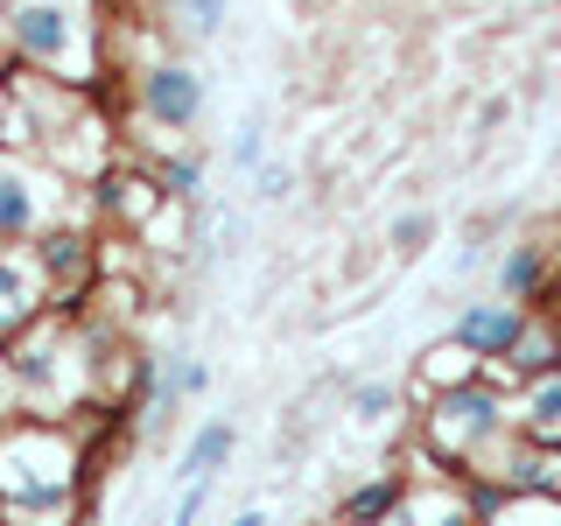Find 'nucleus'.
Listing matches in <instances>:
<instances>
[{
  "label": "nucleus",
  "instance_id": "nucleus-1",
  "mask_svg": "<svg viewBox=\"0 0 561 526\" xmlns=\"http://www.w3.org/2000/svg\"><path fill=\"white\" fill-rule=\"evenodd\" d=\"M84 443L70 421L14 414L0 428V519L8 526H70L84 513Z\"/></svg>",
  "mask_w": 561,
  "mask_h": 526
},
{
  "label": "nucleus",
  "instance_id": "nucleus-2",
  "mask_svg": "<svg viewBox=\"0 0 561 526\" xmlns=\"http://www.w3.org/2000/svg\"><path fill=\"white\" fill-rule=\"evenodd\" d=\"M0 28H8V70L49 78L64 92H92L113 78L105 64V8L99 0H0Z\"/></svg>",
  "mask_w": 561,
  "mask_h": 526
},
{
  "label": "nucleus",
  "instance_id": "nucleus-3",
  "mask_svg": "<svg viewBox=\"0 0 561 526\" xmlns=\"http://www.w3.org/2000/svg\"><path fill=\"white\" fill-rule=\"evenodd\" d=\"M8 373H14V400L22 414L43 421H70L78 408H92V338L78 316L49 309L35 330L8 344Z\"/></svg>",
  "mask_w": 561,
  "mask_h": 526
},
{
  "label": "nucleus",
  "instance_id": "nucleus-4",
  "mask_svg": "<svg viewBox=\"0 0 561 526\" xmlns=\"http://www.w3.org/2000/svg\"><path fill=\"white\" fill-rule=\"evenodd\" d=\"M505 428H513V386L491 379V373H470V379L443 386V393H428V414H421V428H414V464L463 478L470 456Z\"/></svg>",
  "mask_w": 561,
  "mask_h": 526
},
{
  "label": "nucleus",
  "instance_id": "nucleus-5",
  "mask_svg": "<svg viewBox=\"0 0 561 526\" xmlns=\"http://www.w3.org/2000/svg\"><path fill=\"white\" fill-rule=\"evenodd\" d=\"M84 190L64 183L43 155H0V245H28L43 225L78 210Z\"/></svg>",
  "mask_w": 561,
  "mask_h": 526
},
{
  "label": "nucleus",
  "instance_id": "nucleus-6",
  "mask_svg": "<svg viewBox=\"0 0 561 526\" xmlns=\"http://www.w3.org/2000/svg\"><path fill=\"white\" fill-rule=\"evenodd\" d=\"M127 99H134L140 127L190 140V127H204V113H210V78L183 57H154V64L127 70Z\"/></svg>",
  "mask_w": 561,
  "mask_h": 526
},
{
  "label": "nucleus",
  "instance_id": "nucleus-7",
  "mask_svg": "<svg viewBox=\"0 0 561 526\" xmlns=\"http://www.w3.org/2000/svg\"><path fill=\"white\" fill-rule=\"evenodd\" d=\"M28 260H35V274H43V288L57 295L64 316H78V295L99 288V232L78 210L57 218V225H43V232L28 239Z\"/></svg>",
  "mask_w": 561,
  "mask_h": 526
},
{
  "label": "nucleus",
  "instance_id": "nucleus-8",
  "mask_svg": "<svg viewBox=\"0 0 561 526\" xmlns=\"http://www.w3.org/2000/svg\"><path fill=\"white\" fill-rule=\"evenodd\" d=\"M526 323H534V309H526V302H505V295H470V302H456V316H449V344L470 351L478 365H505Z\"/></svg>",
  "mask_w": 561,
  "mask_h": 526
},
{
  "label": "nucleus",
  "instance_id": "nucleus-9",
  "mask_svg": "<svg viewBox=\"0 0 561 526\" xmlns=\"http://www.w3.org/2000/svg\"><path fill=\"white\" fill-rule=\"evenodd\" d=\"M49 309H57V295L43 288L28 245H0V351L22 338V330H35Z\"/></svg>",
  "mask_w": 561,
  "mask_h": 526
},
{
  "label": "nucleus",
  "instance_id": "nucleus-10",
  "mask_svg": "<svg viewBox=\"0 0 561 526\" xmlns=\"http://www.w3.org/2000/svg\"><path fill=\"white\" fill-rule=\"evenodd\" d=\"M386 526H484L478 499H470L463 478H449V470H428V478L408 484V499H400V513Z\"/></svg>",
  "mask_w": 561,
  "mask_h": 526
},
{
  "label": "nucleus",
  "instance_id": "nucleus-11",
  "mask_svg": "<svg viewBox=\"0 0 561 526\" xmlns=\"http://www.w3.org/2000/svg\"><path fill=\"white\" fill-rule=\"evenodd\" d=\"M408 484H414V470H400V464L373 470V478H358V484L337 499L330 526H386V519L400 513V499H408Z\"/></svg>",
  "mask_w": 561,
  "mask_h": 526
},
{
  "label": "nucleus",
  "instance_id": "nucleus-12",
  "mask_svg": "<svg viewBox=\"0 0 561 526\" xmlns=\"http://www.w3.org/2000/svg\"><path fill=\"white\" fill-rule=\"evenodd\" d=\"M548 274H554L548 239H513V245L499 253V267H491V295H505V302H526V309H534L540 288H548Z\"/></svg>",
  "mask_w": 561,
  "mask_h": 526
},
{
  "label": "nucleus",
  "instance_id": "nucleus-13",
  "mask_svg": "<svg viewBox=\"0 0 561 526\" xmlns=\"http://www.w3.org/2000/svg\"><path fill=\"white\" fill-rule=\"evenodd\" d=\"M513 428L526 443H561V365L513 386Z\"/></svg>",
  "mask_w": 561,
  "mask_h": 526
},
{
  "label": "nucleus",
  "instance_id": "nucleus-14",
  "mask_svg": "<svg viewBox=\"0 0 561 526\" xmlns=\"http://www.w3.org/2000/svg\"><path fill=\"white\" fill-rule=\"evenodd\" d=\"M232 449H239V421L210 414L204 428L190 435V449H183V470H175V478H183V484H197V478H218V470L232 464Z\"/></svg>",
  "mask_w": 561,
  "mask_h": 526
},
{
  "label": "nucleus",
  "instance_id": "nucleus-15",
  "mask_svg": "<svg viewBox=\"0 0 561 526\" xmlns=\"http://www.w3.org/2000/svg\"><path fill=\"white\" fill-rule=\"evenodd\" d=\"M554 365H561V330H554V323H548V316H540V309H534V323H526V330H519V344H513V358H505V365H499V373H505V379H513V386H519V379H540V373H554Z\"/></svg>",
  "mask_w": 561,
  "mask_h": 526
},
{
  "label": "nucleus",
  "instance_id": "nucleus-16",
  "mask_svg": "<svg viewBox=\"0 0 561 526\" xmlns=\"http://www.w3.org/2000/svg\"><path fill=\"white\" fill-rule=\"evenodd\" d=\"M148 169H154V183L169 190V204H197L204 197V155L197 148H162V155H148Z\"/></svg>",
  "mask_w": 561,
  "mask_h": 526
},
{
  "label": "nucleus",
  "instance_id": "nucleus-17",
  "mask_svg": "<svg viewBox=\"0 0 561 526\" xmlns=\"http://www.w3.org/2000/svg\"><path fill=\"white\" fill-rule=\"evenodd\" d=\"M484 526H561V499H534V491H505L484 513Z\"/></svg>",
  "mask_w": 561,
  "mask_h": 526
},
{
  "label": "nucleus",
  "instance_id": "nucleus-18",
  "mask_svg": "<svg viewBox=\"0 0 561 526\" xmlns=\"http://www.w3.org/2000/svg\"><path fill=\"white\" fill-rule=\"evenodd\" d=\"M162 8H169V22L183 35H197V43H210V35L232 22V0H162Z\"/></svg>",
  "mask_w": 561,
  "mask_h": 526
},
{
  "label": "nucleus",
  "instance_id": "nucleus-19",
  "mask_svg": "<svg viewBox=\"0 0 561 526\" xmlns=\"http://www.w3.org/2000/svg\"><path fill=\"white\" fill-rule=\"evenodd\" d=\"M435 245V210H400L393 225H386V253H400V260H414V253H428Z\"/></svg>",
  "mask_w": 561,
  "mask_h": 526
},
{
  "label": "nucleus",
  "instance_id": "nucleus-20",
  "mask_svg": "<svg viewBox=\"0 0 561 526\" xmlns=\"http://www.w3.org/2000/svg\"><path fill=\"white\" fill-rule=\"evenodd\" d=\"M470 373H484L478 358H470V351H456L449 338L428 351V358H421V379H428V393H443V386H456V379H470Z\"/></svg>",
  "mask_w": 561,
  "mask_h": 526
},
{
  "label": "nucleus",
  "instance_id": "nucleus-21",
  "mask_svg": "<svg viewBox=\"0 0 561 526\" xmlns=\"http://www.w3.org/2000/svg\"><path fill=\"white\" fill-rule=\"evenodd\" d=\"M393 408H400L393 379H358V386H351V414H358V421H386Z\"/></svg>",
  "mask_w": 561,
  "mask_h": 526
},
{
  "label": "nucleus",
  "instance_id": "nucleus-22",
  "mask_svg": "<svg viewBox=\"0 0 561 526\" xmlns=\"http://www.w3.org/2000/svg\"><path fill=\"white\" fill-rule=\"evenodd\" d=\"M169 373H175V400H204L210 393V365L190 358V351H169Z\"/></svg>",
  "mask_w": 561,
  "mask_h": 526
},
{
  "label": "nucleus",
  "instance_id": "nucleus-23",
  "mask_svg": "<svg viewBox=\"0 0 561 526\" xmlns=\"http://www.w3.org/2000/svg\"><path fill=\"white\" fill-rule=\"evenodd\" d=\"M260 162H267V127H260V119H239V134H232V169L253 175Z\"/></svg>",
  "mask_w": 561,
  "mask_h": 526
},
{
  "label": "nucleus",
  "instance_id": "nucleus-24",
  "mask_svg": "<svg viewBox=\"0 0 561 526\" xmlns=\"http://www.w3.org/2000/svg\"><path fill=\"white\" fill-rule=\"evenodd\" d=\"M253 183H260V204H288L295 197V169L288 162H260Z\"/></svg>",
  "mask_w": 561,
  "mask_h": 526
},
{
  "label": "nucleus",
  "instance_id": "nucleus-25",
  "mask_svg": "<svg viewBox=\"0 0 561 526\" xmlns=\"http://www.w3.org/2000/svg\"><path fill=\"white\" fill-rule=\"evenodd\" d=\"M210 484H218V478H197V484H183V499H175L169 526H197V519H204V505H210Z\"/></svg>",
  "mask_w": 561,
  "mask_h": 526
},
{
  "label": "nucleus",
  "instance_id": "nucleus-26",
  "mask_svg": "<svg viewBox=\"0 0 561 526\" xmlns=\"http://www.w3.org/2000/svg\"><path fill=\"white\" fill-rule=\"evenodd\" d=\"M22 414V400H14V373H8V351H0V428Z\"/></svg>",
  "mask_w": 561,
  "mask_h": 526
},
{
  "label": "nucleus",
  "instance_id": "nucleus-27",
  "mask_svg": "<svg viewBox=\"0 0 561 526\" xmlns=\"http://www.w3.org/2000/svg\"><path fill=\"white\" fill-rule=\"evenodd\" d=\"M505 113H513V99H491L484 113H478V134H499V127H505Z\"/></svg>",
  "mask_w": 561,
  "mask_h": 526
},
{
  "label": "nucleus",
  "instance_id": "nucleus-28",
  "mask_svg": "<svg viewBox=\"0 0 561 526\" xmlns=\"http://www.w3.org/2000/svg\"><path fill=\"white\" fill-rule=\"evenodd\" d=\"M232 526H267V513H260V505H245V513H239Z\"/></svg>",
  "mask_w": 561,
  "mask_h": 526
},
{
  "label": "nucleus",
  "instance_id": "nucleus-29",
  "mask_svg": "<svg viewBox=\"0 0 561 526\" xmlns=\"http://www.w3.org/2000/svg\"><path fill=\"white\" fill-rule=\"evenodd\" d=\"M554 162H561V140H554Z\"/></svg>",
  "mask_w": 561,
  "mask_h": 526
},
{
  "label": "nucleus",
  "instance_id": "nucleus-30",
  "mask_svg": "<svg viewBox=\"0 0 561 526\" xmlns=\"http://www.w3.org/2000/svg\"><path fill=\"white\" fill-rule=\"evenodd\" d=\"M0 526H8V519H0Z\"/></svg>",
  "mask_w": 561,
  "mask_h": 526
}]
</instances>
